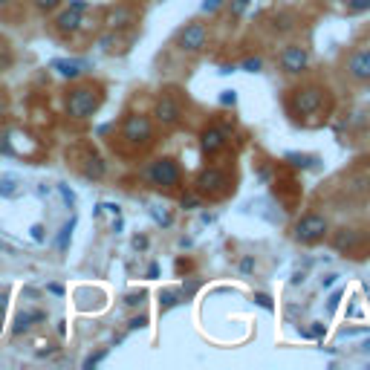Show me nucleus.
Here are the masks:
<instances>
[{
    "label": "nucleus",
    "instance_id": "1",
    "mask_svg": "<svg viewBox=\"0 0 370 370\" xmlns=\"http://www.w3.org/2000/svg\"><path fill=\"white\" fill-rule=\"evenodd\" d=\"M102 99H104L102 87L78 84V87H70L67 95H64V110H67L70 119H90L102 107Z\"/></svg>",
    "mask_w": 370,
    "mask_h": 370
},
{
    "label": "nucleus",
    "instance_id": "34",
    "mask_svg": "<svg viewBox=\"0 0 370 370\" xmlns=\"http://www.w3.org/2000/svg\"><path fill=\"white\" fill-rule=\"evenodd\" d=\"M133 243H136V249H145V246H148V240H145V237H136Z\"/></svg>",
    "mask_w": 370,
    "mask_h": 370
},
{
    "label": "nucleus",
    "instance_id": "28",
    "mask_svg": "<svg viewBox=\"0 0 370 370\" xmlns=\"http://www.w3.org/2000/svg\"><path fill=\"white\" fill-rule=\"evenodd\" d=\"M58 191L64 194V200H67V205H73V203H75V200H73V191H70L67 185H58Z\"/></svg>",
    "mask_w": 370,
    "mask_h": 370
},
{
    "label": "nucleus",
    "instance_id": "29",
    "mask_svg": "<svg viewBox=\"0 0 370 370\" xmlns=\"http://www.w3.org/2000/svg\"><path fill=\"white\" fill-rule=\"evenodd\" d=\"M217 6H223V0H205V6H203V9H205V12H214Z\"/></svg>",
    "mask_w": 370,
    "mask_h": 370
},
{
    "label": "nucleus",
    "instance_id": "13",
    "mask_svg": "<svg viewBox=\"0 0 370 370\" xmlns=\"http://www.w3.org/2000/svg\"><path fill=\"white\" fill-rule=\"evenodd\" d=\"M46 318V313L44 310H21L18 315L12 318V335H24V333H29L35 324H41V321Z\"/></svg>",
    "mask_w": 370,
    "mask_h": 370
},
{
    "label": "nucleus",
    "instance_id": "15",
    "mask_svg": "<svg viewBox=\"0 0 370 370\" xmlns=\"http://www.w3.org/2000/svg\"><path fill=\"white\" fill-rule=\"evenodd\" d=\"M136 15L127 9V6H116L113 12H110V18H107V26L110 29H124V26H131L133 24Z\"/></svg>",
    "mask_w": 370,
    "mask_h": 370
},
{
    "label": "nucleus",
    "instance_id": "16",
    "mask_svg": "<svg viewBox=\"0 0 370 370\" xmlns=\"http://www.w3.org/2000/svg\"><path fill=\"white\" fill-rule=\"evenodd\" d=\"M104 171H107V165H104V163H102V159L95 156V154H90V156H87V163L82 165V174L87 176V180H102V176H104Z\"/></svg>",
    "mask_w": 370,
    "mask_h": 370
},
{
    "label": "nucleus",
    "instance_id": "12",
    "mask_svg": "<svg viewBox=\"0 0 370 370\" xmlns=\"http://www.w3.org/2000/svg\"><path fill=\"white\" fill-rule=\"evenodd\" d=\"M200 148H203V156H217L223 148H226V131L220 127H203L200 133Z\"/></svg>",
    "mask_w": 370,
    "mask_h": 370
},
{
    "label": "nucleus",
    "instance_id": "3",
    "mask_svg": "<svg viewBox=\"0 0 370 370\" xmlns=\"http://www.w3.org/2000/svg\"><path fill=\"white\" fill-rule=\"evenodd\" d=\"M145 180H148L154 188L174 191V188H180V183H183V171H180V165H176V159L159 156L148 165V171H145Z\"/></svg>",
    "mask_w": 370,
    "mask_h": 370
},
{
    "label": "nucleus",
    "instance_id": "18",
    "mask_svg": "<svg viewBox=\"0 0 370 370\" xmlns=\"http://www.w3.org/2000/svg\"><path fill=\"white\" fill-rule=\"evenodd\" d=\"M73 229H75V220H67V226L61 229V234H58V240H55L61 252H67V246H70V237H73Z\"/></svg>",
    "mask_w": 370,
    "mask_h": 370
},
{
    "label": "nucleus",
    "instance_id": "21",
    "mask_svg": "<svg viewBox=\"0 0 370 370\" xmlns=\"http://www.w3.org/2000/svg\"><path fill=\"white\" fill-rule=\"evenodd\" d=\"M15 180H0V197H12L15 194Z\"/></svg>",
    "mask_w": 370,
    "mask_h": 370
},
{
    "label": "nucleus",
    "instance_id": "6",
    "mask_svg": "<svg viewBox=\"0 0 370 370\" xmlns=\"http://www.w3.org/2000/svg\"><path fill=\"white\" fill-rule=\"evenodd\" d=\"M87 9H90L87 0H70V6L61 9V12L55 15V21H53V26H55L58 35H61V38L75 35V32L82 29V24H84V12H87Z\"/></svg>",
    "mask_w": 370,
    "mask_h": 370
},
{
    "label": "nucleus",
    "instance_id": "8",
    "mask_svg": "<svg viewBox=\"0 0 370 370\" xmlns=\"http://www.w3.org/2000/svg\"><path fill=\"white\" fill-rule=\"evenodd\" d=\"M154 119L163 124V127H174V124H180L183 119V104L176 95L165 93V95H159L156 104H154Z\"/></svg>",
    "mask_w": 370,
    "mask_h": 370
},
{
    "label": "nucleus",
    "instance_id": "33",
    "mask_svg": "<svg viewBox=\"0 0 370 370\" xmlns=\"http://www.w3.org/2000/svg\"><path fill=\"white\" fill-rule=\"evenodd\" d=\"M321 333H324V324H315V327H313L307 335H321Z\"/></svg>",
    "mask_w": 370,
    "mask_h": 370
},
{
    "label": "nucleus",
    "instance_id": "10",
    "mask_svg": "<svg viewBox=\"0 0 370 370\" xmlns=\"http://www.w3.org/2000/svg\"><path fill=\"white\" fill-rule=\"evenodd\" d=\"M205 38H208V32L203 24H188L180 29V35H176V46H180L183 53H200L203 46H205Z\"/></svg>",
    "mask_w": 370,
    "mask_h": 370
},
{
    "label": "nucleus",
    "instance_id": "20",
    "mask_svg": "<svg viewBox=\"0 0 370 370\" xmlns=\"http://www.w3.org/2000/svg\"><path fill=\"white\" fill-rule=\"evenodd\" d=\"M367 9H370V0H347L350 15H359V12H367Z\"/></svg>",
    "mask_w": 370,
    "mask_h": 370
},
{
    "label": "nucleus",
    "instance_id": "31",
    "mask_svg": "<svg viewBox=\"0 0 370 370\" xmlns=\"http://www.w3.org/2000/svg\"><path fill=\"white\" fill-rule=\"evenodd\" d=\"M252 266H255V261H252V257H246V261L240 263V272H252Z\"/></svg>",
    "mask_w": 370,
    "mask_h": 370
},
{
    "label": "nucleus",
    "instance_id": "5",
    "mask_svg": "<svg viewBox=\"0 0 370 370\" xmlns=\"http://www.w3.org/2000/svg\"><path fill=\"white\" fill-rule=\"evenodd\" d=\"M122 139L133 148H145V145L154 142V122L142 113H131L122 122Z\"/></svg>",
    "mask_w": 370,
    "mask_h": 370
},
{
    "label": "nucleus",
    "instance_id": "9",
    "mask_svg": "<svg viewBox=\"0 0 370 370\" xmlns=\"http://www.w3.org/2000/svg\"><path fill=\"white\" fill-rule=\"evenodd\" d=\"M310 67V53L307 46H298V44H289L286 50L281 53V70L286 75H298Z\"/></svg>",
    "mask_w": 370,
    "mask_h": 370
},
{
    "label": "nucleus",
    "instance_id": "30",
    "mask_svg": "<svg viewBox=\"0 0 370 370\" xmlns=\"http://www.w3.org/2000/svg\"><path fill=\"white\" fill-rule=\"evenodd\" d=\"M6 301H9V298H6L3 293H0V321L6 318Z\"/></svg>",
    "mask_w": 370,
    "mask_h": 370
},
{
    "label": "nucleus",
    "instance_id": "22",
    "mask_svg": "<svg viewBox=\"0 0 370 370\" xmlns=\"http://www.w3.org/2000/svg\"><path fill=\"white\" fill-rule=\"evenodd\" d=\"M180 301V293H174V289H168V293H163V307H174V304Z\"/></svg>",
    "mask_w": 370,
    "mask_h": 370
},
{
    "label": "nucleus",
    "instance_id": "26",
    "mask_svg": "<svg viewBox=\"0 0 370 370\" xmlns=\"http://www.w3.org/2000/svg\"><path fill=\"white\" fill-rule=\"evenodd\" d=\"M29 234H32V240H35V243H41V240H44V226H32Z\"/></svg>",
    "mask_w": 370,
    "mask_h": 370
},
{
    "label": "nucleus",
    "instance_id": "25",
    "mask_svg": "<svg viewBox=\"0 0 370 370\" xmlns=\"http://www.w3.org/2000/svg\"><path fill=\"white\" fill-rule=\"evenodd\" d=\"M142 298H145V293H133V295H127V298H124V304H127V307H139Z\"/></svg>",
    "mask_w": 370,
    "mask_h": 370
},
{
    "label": "nucleus",
    "instance_id": "23",
    "mask_svg": "<svg viewBox=\"0 0 370 370\" xmlns=\"http://www.w3.org/2000/svg\"><path fill=\"white\" fill-rule=\"evenodd\" d=\"M261 67H263L261 58H246V61H243V70H249V73H257Z\"/></svg>",
    "mask_w": 370,
    "mask_h": 370
},
{
    "label": "nucleus",
    "instance_id": "2",
    "mask_svg": "<svg viewBox=\"0 0 370 370\" xmlns=\"http://www.w3.org/2000/svg\"><path fill=\"white\" fill-rule=\"evenodd\" d=\"M324 99H327V90L324 87L307 84V87L293 90V99L286 102V107H289V113H293L295 119H307V116H318L321 113Z\"/></svg>",
    "mask_w": 370,
    "mask_h": 370
},
{
    "label": "nucleus",
    "instance_id": "14",
    "mask_svg": "<svg viewBox=\"0 0 370 370\" xmlns=\"http://www.w3.org/2000/svg\"><path fill=\"white\" fill-rule=\"evenodd\" d=\"M50 67L61 75V78H82V73L87 70L84 61H70V58H55Z\"/></svg>",
    "mask_w": 370,
    "mask_h": 370
},
{
    "label": "nucleus",
    "instance_id": "27",
    "mask_svg": "<svg viewBox=\"0 0 370 370\" xmlns=\"http://www.w3.org/2000/svg\"><path fill=\"white\" fill-rule=\"evenodd\" d=\"M145 324H148V318H145V315H139V318H133V321H131V324H127V327H131V330H142Z\"/></svg>",
    "mask_w": 370,
    "mask_h": 370
},
{
    "label": "nucleus",
    "instance_id": "19",
    "mask_svg": "<svg viewBox=\"0 0 370 370\" xmlns=\"http://www.w3.org/2000/svg\"><path fill=\"white\" fill-rule=\"evenodd\" d=\"M32 3H35V9L41 15H53V12H58V6L64 3V0H32Z\"/></svg>",
    "mask_w": 370,
    "mask_h": 370
},
{
    "label": "nucleus",
    "instance_id": "35",
    "mask_svg": "<svg viewBox=\"0 0 370 370\" xmlns=\"http://www.w3.org/2000/svg\"><path fill=\"white\" fill-rule=\"evenodd\" d=\"M3 110H6V104H3V99H0V119H3Z\"/></svg>",
    "mask_w": 370,
    "mask_h": 370
},
{
    "label": "nucleus",
    "instance_id": "24",
    "mask_svg": "<svg viewBox=\"0 0 370 370\" xmlns=\"http://www.w3.org/2000/svg\"><path fill=\"white\" fill-rule=\"evenodd\" d=\"M104 356H107V350H99V353H93V356H90V359L84 362V367H93V364H99V362H102Z\"/></svg>",
    "mask_w": 370,
    "mask_h": 370
},
{
    "label": "nucleus",
    "instance_id": "32",
    "mask_svg": "<svg viewBox=\"0 0 370 370\" xmlns=\"http://www.w3.org/2000/svg\"><path fill=\"white\" fill-rule=\"evenodd\" d=\"M50 293L53 295H64V286L61 284H50Z\"/></svg>",
    "mask_w": 370,
    "mask_h": 370
},
{
    "label": "nucleus",
    "instance_id": "11",
    "mask_svg": "<svg viewBox=\"0 0 370 370\" xmlns=\"http://www.w3.org/2000/svg\"><path fill=\"white\" fill-rule=\"evenodd\" d=\"M347 75L353 78V82H359V84H367L370 82V46H364V50L359 53H353L347 58Z\"/></svg>",
    "mask_w": 370,
    "mask_h": 370
},
{
    "label": "nucleus",
    "instance_id": "17",
    "mask_svg": "<svg viewBox=\"0 0 370 370\" xmlns=\"http://www.w3.org/2000/svg\"><path fill=\"white\" fill-rule=\"evenodd\" d=\"M333 243H335V249H339V252H350L353 246L359 243V234L353 232V229H342L339 234H335V240H333Z\"/></svg>",
    "mask_w": 370,
    "mask_h": 370
},
{
    "label": "nucleus",
    "instance_id": "4",
    "mask_svg": "<svg viewBox=\"0 0 370 370\" xmlns=\"http://www.w3.org/2000/svg\"><path fill=\"white\" fill-rule=\"evenodd\" d=\"M194 191L200 197L220 200V197H226L232 191V180H229V174L220 171V168H203L197 174V180H194Z\"/></svg>",
    "mask_w": 370,
    "mask_h": 370
},
{
    "label": "nucleus",
    "instance_id": "7",
    "mask_svg": "<svg viewBox=\"0 0 370 370\" xmlns=\"http://www.w3.org/2000/svg\"><path fill=\"white\" fill-rule=\"evenodd\" d=\"M324 234H327V220L321 214H304L295 223V240L304 246H313L318 240H324Z\"/></svg>",
    "mask_w": 370,
    "mask_h": 370
},
{
    "label": "nucleus",
    "instance_id": "36",
    "mask_svg": "<svg viewBox=\"0 0 370 370\" xmlns=\"http://www.w3.org/2000/svg\"><path fill=\"white\" fill-rule=\"evenodd\" d=\"M12 3V0H0V9H3V6H9Z\"/></svg>",
    "mask_w": 370,
    "mask_h": 370
}]
</instances>
